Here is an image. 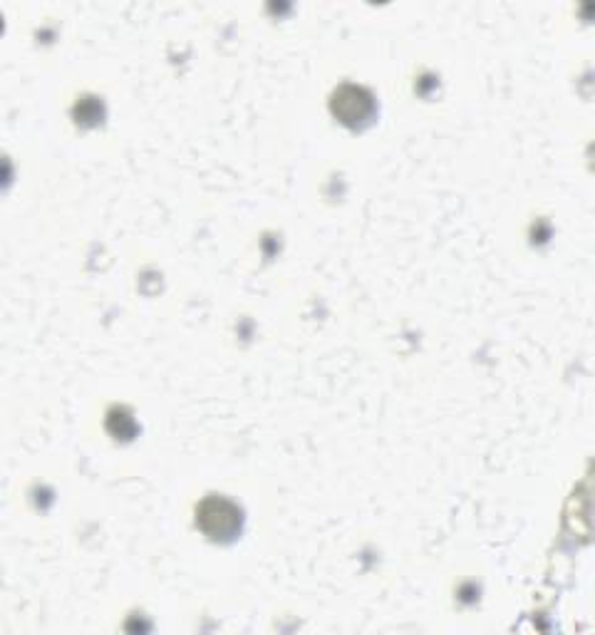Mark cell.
Wrapping results in <instances>:
<instances>
[{
    "label": "cell",
    "instance_id": "1",
    "mask_svg": "<svg viewBox=\"0 0 595 635\" xmlns=\"http://www.w3.org/2000/svg\"><path fill=\"white\" fill-rule=\"evenodd\" d=\"M197 522L209 539L228 541L241 529V512L224 496H209L199 504Z\"/></svg>",
    "mask_w": 595,
    "mask_h": 635
},
{
    "label": "cell",
    "instance_id": "2",
    "mask_svg": "<svg viewBox=\"0 0 595 635\" xmlns=\"http://www.w3.org/2000/svg\"><path fill=\"white\" fill-rule=\"evenodd\" d=\"M333 115L347 127H362L374 112L372 95L365 87L343 85L331 99Z\"/></svg>",
    "mask_w": 595,
    "mask_h": 635
}]
</instances>
